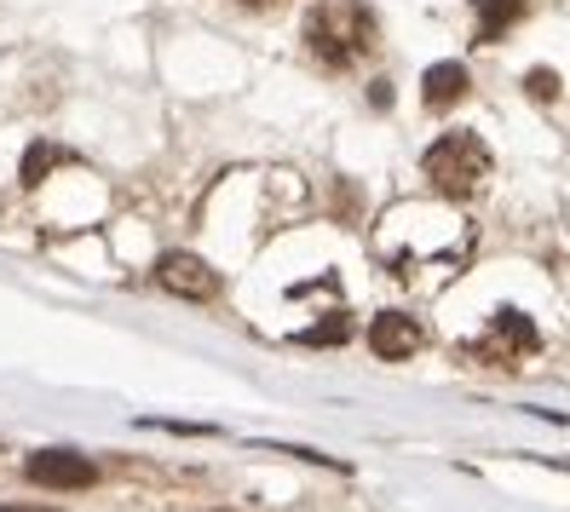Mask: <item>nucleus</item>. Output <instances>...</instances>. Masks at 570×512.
<instances>
[{
  "label": "nucleus",
  "instance_id": "obj_5",
  "mask_svg": "<svg viewBox=\"0 0 570 512\" xmlns=\"http://www.w3.org/2000/svg\"><path fill=\"white\" fill-rule=\"evenodd\" d=\"M156 277H161V288H174V294H185V299H214L219 294V277L196 259V254H167L161 265H156Z\"/></svg>",
  "mask_w": 570,
  "mask_h": 512
},
{
  "label": "nucleus",
  "instance_id": "obj_10",
  "mask_svg": "<svg viewBox=\"0 0 570 512\" xmlns=\"http://www.w3.org/2000/svg\"><path fill=\"white\" fill-rule=\"evenodd\" d=\"M63 161V150H52V145H36L23 156V185H41L47 179V167H58Z\"/></svg>",
  "mask_w": 570,
  "mask_h": 512
},
{
  "label": "nucleus",
  "instance_id": "obj_11",
  "mask_svg": "<svg viewBox=\"0 0 570 512\" xmlns=\"http://www.w3.org/2000/svg\"><path fill=\"white\" fill-rule=\"evenodd\" d=\"M524 92L535 98V105H548V98L559 92V76H553V70H530V76H524Z\"/></svg>",
  "mask_w": 570,
  "mask_h": 512
},
{
  "label": "nucleus",
  "instance_id": "obj_8",
  "mask_svg": "<svg viewBox=\"0 0 570 512\" xmlns=\"http://www.w3.org/2000/svg\"><path fill=\"white\" fill-rule=\"evenodd\" d=\"M473 18H479V41H501L524 18V0H473Z\"/></svg>",
  "mask_w": 570,
  "mask_h": 512
},
{
  "label": "nucleus",
  "instance_id": "obj_9",
  "mask_svg": "<svg viewBox=\"0 0 570 512\" xmlns=\"http://www.w3.org/2000/svg\"><path fill=\"white\" fill-rule=\"evenodd\" d=\"M299 339H306V346H341V339H352V317H328V323L306 328Z\"/></svg>",
  "mask_w": 570,
  "mask_h": 512
},
{
  "label": "nucleus",
  "instance_id": "obj_1",
  "mask_svg": "<svg viewBox=\"0 0 570 512\" xmlns=\"http://www.w3.org/2000/svg\"><path fill=\"white\" fill-rule=\"evenodd\" d=\"M306 47L317 52V63L328 70H346L363 52H375V12L363 0H323L306 18Z\"/></svg>",
  "mask_w": 570,
  "mask_h": 512
},
{
  "label": "nucleus",
  "instance_id": "obj_13",
  "mask_svg": "<svg viewBox=\"0 0 570 512\" xmlns=\"http://www.w3.org/2000/svg\"><path fill=\"white\" fill-rule=\"evenodd\" d=\"M243 7H272V0H243Z\"/></svg>",
  "mask_w": 570,
  "mask_h": 512
},
{
  "label": "nucleus",
  "instance_id": "obj_6",
  "mask_svg": "<svg viewBox=\"0 0 570 512\" xmlns=\"http://www.w3.org/2000/svg\"><path fill=\"white\" fill-rule=\"evenodd\" d=\"M421 323L415 317H404V312H381L375 323H368V346H375V357H410V352H421Z\"/></svg>",
  "mask_w": 570,
  "mask_h": 512
},
{
  "label": "nucleus",
  "instance_id": "obj_7",
  "mask_svg": "<svg viewBox=\"0 0 570 512\" xmlns=\"http://www.w3.org/2000/svg\"><path fill=\"white\" fill-rule=\"evenodd\" d=\"M421 98H426V110H450L466 98V70L461 63H432L426 81H421Z\"/></svg>",
  "mask_w": 570,
  "mask_h": 512
},
{
  "label": "nucleus",
  "instance_id": "obj_2",
  "mask_svg": "<svg viewBox=\"0 0 570 512\" xmlns=\"http://www.w3.org/2000/svg\"><path fill=\"white\" fill-rule=\"evenodd\" d=\"M421 167H426L432 190H444V196H473V190L490 179V150H484L479 132H444V139L421 156Z\"/></svg>",
  "mask_w": 570,
  "mask_h": 512
},
{
  "label": "nucleus",
  "instance_id": "obj_4",
  "mask_svg": "<svg viewBox=\"0 0 570 512\" xmlns=\"http://www.w3.org/2000/svg\"><path fill=\"white\" fill-rule=\"evenodd\" d=\"M23 472L36 477V484H47V490H87L98 477V466L87 455H76V450H41V455H29Z\"/></svg>",
  "mask_w": 570,
  "mask_h": 512
},
{
  "label": "nucleus",
  "instance_id": "obj_3",
  "mask_svg": "<svg viewBox=\"0 0 570 512\" xmlns=\"http://www.w3.org/2000/svg\"><path fill=\"white\" fill-rule=\"evenodd\" d=\"M535 352V323L524 312H513V305H501V312L490 317V328L466 346V357L473 363H490V368H513Z\"/></svg>",
  "mask_w": 570,
  "mask_h": 512
},
{
  "label": "nucleus",
  "instance_id": "obj_12",
  "mask_svg": "<svg viewBox=\"0 0 570 512\" xmlns=\"http://www.w3.org/2000/svg\"><path fill=\"white\" fill-rule=\"evenodd\" d=\"M0 512H52V506H0Z\"/></svg>",
  "mask_w": 570,
  "mask_h": 512
}]
</instances>
